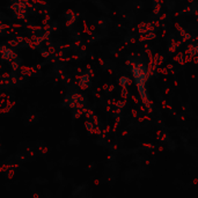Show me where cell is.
I'll list each match as a JSON object with an SVG mask.
<instances>
[{
  "instance_id": "cell-1",
  "label": "cell",
  "mask_w": 198,
  "mask_h": 198,
  "mask_svg": "<svg viewBox=\"0 0 198 198\" xmlns=\"http://www.w3.org/2000/svg\"><path fill=\"white\" fill-rule=\"evenodd\" d=\"M138 30H139V34H140V35H145V34H147V23L146 22H143V23L139 24Z\"/></svg>"
},
{
  "instance_id": "cell-2",
  "label": "cell",
  "mask_w": 198,
  "mask_h": 198,
  "mask_svg": "<svg viewBox=\"0 0 198 198\" xmlns=\"http://www.w3.org/2000/svg\"><path fill=\"white\" fill-rule=\"evenodd\" d=\"M186 52L191 56H196L197 55V52H196V49H195V45H188V48H186Z\"/></svg>"
},
{
  "instance_id": "cell-3",
  "label": "cell",
  "mask_w": 198,
  "mask_h": 198,
  "mask_svg": "<svg viewBox=\"0 0 198 198\" xmlns=\"http://www.w3.org/2000/svg\"><path fill=\"white\" fill-rule=\"evenodd\" d=\"M160 2H154V14H159L160 13Z\"/></svg>"
},
{
  "instance_id": "cell-4",
  "label": "cell",
  "mask_w": 198,
  "mask_h": 198,
  "mask_svg": "<svg viewBox=\"0 0 198 198\" xmlns=\"http://www.w3.org/2000/svg\"><path fill=\"white\" fill-rule=\"evenodd\" d=\"M175 59L177 60V62H180L181 64L184 63V60H183V55H182V53H178V55L176 56V57H175Z\"/></svg>"
},
{
  "instance_id": "cell-5",
  "label": "cell",
  "mask_w": 198,
  "mask_h": 198,
  "mask_svg": "<svg viewBox=\"0 0 198 198\" xmlns=\"http://www.w3.org/2000/svg\"><path fill=\"white\" fill-rule=\"evenodd\" d=\"M127 83H129V79H126V78H122V79H121V85H124V86H125Z\"/></svg>"
},
{
  "instance_id": "cell-6",
  "label": "cell",
  "mask_w": 198,
  "mask_h": 198,
  "mask_svg": "<svg viewBox=\"0 0 198 198\" xmlns=\"http://www.w3.org/2000/svg\"><path fill=\"white\" fill-rule=\"evenodd\" d=\"M190 34H186V35L183 36L182 37V42H186V41H188V40H190Z\"/></svg>"
},
{
  "instance_id": "cell-7",
  "label": "cell",
  "mask_w": 198,
  "mask_h": 198,
  "mask_svg": "<svg viewBox=\"0 0 198 198\" xmlns=\"http://www.w3.org/2000/svg\"><path fill=\"white\" fill-rule=\"evenodd\" d=\"M195 49H196V52H197V55H198V45H195Z\"/></svg>"
},
{
  "instance_id": "cell-8",
  "label": "cell",
  "mask_w": 198,
  "mask_h": 198,
  "mask_svg": "<svg viewBox=\"0 0 198 198\" xmlns=\"http://www.w3.org/2000/svg\"><path fill=\"white\" fill-rule=\"evenodd\" d=\"M1 29H2V27H1V26H0V30H1Z\"/></svg>"
},
{
  "instance_id": "cell-9",
  "label": "cell",
  "mask_w": 198,
  "mask_h": 198,
  "mask_svg": "<svg viewBox=\"0 0 198 198\" xmlns=\"http://www.w3.org/2000/svg\"><path fill=\"white\" fill-rule=\"evenodd\" d=\"M197 21H198V17H197Z\"/></svg>"
}]
</instances>
